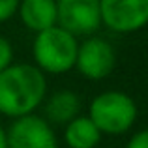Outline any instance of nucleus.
<instances>
[{
	"label": "nucleus",
	"instance_id": "1",
	"mask_svg": "<svg viewBox=\"0 0 148 148\" xmlns=\"http://www.w3.org/2000/svg\"><path fill=\"white\" fill-rule=\"evenodd\" d=\"M47 94V79L34 64H11L0 71V114L21 118L34 114Z\"/></svg>",
	"mask_w": 148,
	"mask_h": 148
},
{
	"label": "nucleus",
	"instance_id": "2",
	"mask_svg": "<svg viewBox=\"0 0 148 148\" xmlns=\"http://www.w3.org/2000/svg\"><path fill=\"white\" fill-rule=\"evenodd\" d=\"M79 41L75 36L62 30L60 26H53L43 32H38L34 38L32 54L36 68L41 73L60 75L75 68V58Z\"/></svg>",
	"mask_w": 148,
	"mask_h": 148
},
{
	"label": "nucleus",
	"instance_id": "3",
	"mask_svg": "<svg viewBox=\"0 0 148 148\" xmlns=\"http://www.w3.org/2000/svg\"><path fill=\"white\" fill-rule=\"evenodd\" d=\"M88 118L101 133L120 135L131 130L137 120V105L133 98L120 90H107L90 101Z\"/></svg>",
	"mask_w": 148,
	"mask_h": 148
},
{
	"label": "nucleus",
	"instance_id": "4",
	"mask_svg": "<svg viewBox=\"0 0 148 148\" xmlns=\"http://www.w3.org/2000/svg\"><path fill=\"white\" fill-rule=\"evenodd\" d=\"M56 26L75 38L94 36L101 26L99 0H56Z\"/></svg>",
	"mask_w": 148,
	"mask_h": 148
},
{
	"label": "nucleus",
	"instance_id": "5",
	"mask_svg": "<svg viewBox=\"0 0 148 148\" xmlns=\"http://www.w3.org/2000/svg\"><path fill=\"white\" fill-rule=\"evenodd\" d=\"M101 25L118 34H131L148 25V0H99Z\"/></svg>",
	"mask_w": 148,
	"mask_h": 148
},
{
	"label": "nucleus",
	"instance_id": "6",
	"mask_svg": "<svg viewBox=\"0 0 148 148\" xmlns=\"http://www.w3.org/2000/svg\"><path fill=\"white\" fill-rule=\"evenodd\" d=\"M114 66H116V53L107 40L90 36L83 43H79L75 68L83 77L90 81H101L111 75Z\"/></svg>",
	"mask_w": 148,
	"mask_h": 148
},
{
	"label": "nucleus",
	"instance_id": "7",
	"mask_svg": "<svg viewBox=\"0 0 148 148\" xmlns=\"http://www.w3.org/2000/svg\"><path fill=\"white\" fill-rule=\"evenodd\" d=\"M8 148H58L53 126L38 114L15 118L6 131Z\"/></svg>",
	"mask_w": 148,
	"mask_h": 148
},
{
	"label": "nucleus",
	"instance_id": "8",
	"mask_svg": "<svg viewBox=\"0 0 148 148\" xmlns=\"http://www.w3.org/2000/svg\"><path fill=\"white\" fill-rule=\"evenodd\" d=\"M17 13L28 30L43 32L56 26V0H21Z\"/></svg>",
	"mask_w": 148,
	"mask_h": 148
},
{
	"label": "nucleus",
	"instance_id": "9",
	"mask_svg": "<svg viewBox=\"0 0 148 148\" xmlns=\"http://www.w3.org/2000/svg\"><path fill=\"white\" fill-rule=\"evenodd\" d=\"M81 99L71 90H58L45 103V120L49 124H60L66 126L73 118L79 116Z\"/></svg>",
	"mask_w": 148,
	"mask_h": 148
},
{
	"label": "nucleus",
	"instance_id": "10",
	"mask_svg": "<svg viewBox=\"0 0 148 148\" xmlns=\"http://www.w3.org/2000/svg\"><path fill=\"white\" fill-rule=\"evenodd\" d=\"M64 141L69 148H96L101 141V131L88 116H77L66 124Z\"/></svg>",
	"mask_w": 148,
	"mask_h": 148
},
{
	"label": "nucleus",
	"instance_id": "11",
	"mask_svg": "<svg viewBox=\"0 0 148 148\" xmlns=\"http://www.w3.org/2000/svg\"><path fill=\"white\" fill-rule=\"evenodd\" d=\"M13 64V47L4 36H0V71Z\"/></svg>",
	"mask_w": 148,
	"mask_h": 148
},
{
	"label": "nucleus",
	"instance_id": "12",
	"mask_svg": "<svg viewBox=\"0 0 148 148\" xmlns=\"http://www.w3.org/2000/svg\"><path fill=\"white\" fill-rule=\"evenodd\" d=\"M21 0H0V23H6L17 13Z\"/></svg>",
	"mask_w": 148,
	"mask_h": 148
},
{
	"label": "nucleus",
	"instance_id": "13",
	"mask_svg": "<svg viewBox=\"0 0 148 148\" xmlns=\"http://www.w3.org/2000/svg\"><path fill=\"white\" fill-rule=\"evenodd\" d=\"M126 148H148V130H143L139 133H135L127 141Z\"/></svg>",
	"mask_w": 148,
	"mask_h": 148
},
{
	"label": "nucleus",
	"instance_id": "14",
	"mask_svg": "<svg viewBox=\"0 0 148 148\" xmlns=\"http://www.w3.org/2000/svg\"><path fill=\"white\" fill-rule=\"evenodd\" d=\"M0 148H8V145H6V131L2 130V126H0Z\"/></svg>",
	"mask_w": 148,
	"mask_h": 148
}]
</instances>
